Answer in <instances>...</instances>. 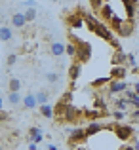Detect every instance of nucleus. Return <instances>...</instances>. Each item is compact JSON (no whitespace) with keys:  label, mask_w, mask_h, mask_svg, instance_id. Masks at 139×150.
I'll list each match as a JSON object with an SVG mask.
<instances>
[{"label":"nucleus","mask_w":139,"mask_h":150,"mask_svg":"<svg viewBox=\"0 0 139 150\" xmlns=\"http://www.w3.org/2000/svg\"><path fill=\"white\" fill-rule=\"evenodd\" d=\"M69 40L74 46V59L80 65L82 63H90V59H92V44L86 40H80L74 33H69Z\"/></svg>","instance_id":"1"},{"label":"nucleus","mask_w":139,"mask_h":150,"mask_svg":"<svg viewBox=\"0 0 139 150\" xmlns=\"http://www.w3.org/2000/svg\"><path fill=\"white\" fill-rule=\"evenodd\" d=\"M105 129L114 133V137L120 141H128L133 137V127L132 125H126V124H120V122H113L110 125H105Z\"/></svg>","instance_id":"2"},{"label":"nucleus","mask_w":139,"mask_h":150,"mask_svg":"<svg viewBox=\"0 0 139 150\" xmlns=\"http://www.w3.org/2000/svg\"><path fill=\"white\" fill-rule=\"evenodd\" d=\"M92 33L95 34V36H99V38H101V40H107V42H109V44H110V42L114 40V38H116V34H114L113 30H110V27L107 25V23L99 21V19H97V23H95V25H93Z\"/></svg>","instance_id":"3"},{"label":"nucleus","mask_w":139,"mask_h":150,"mask_svg":"<svg viewBox=\"0 0 139 150\" xmlns=\"http://www.w3.org/2000/svg\"><path fill=\"white\" fill-rule=\"evenodd\" d=\"M82 120V108L80 106H76L74 103H71L69 106H67L65 114H63V122H67V124H76V122Z\"/></svg>","instance_id":"4"},{"label":"nucleus","mask_w":139,"mask_h":150,"mask_svg":"<svg viewBox=\"0 0 139 150\" xmlns=\"http://www.w3.org/2000/svg\"><path fill=\"white\" fill-rule=\"evenodd\" d=\"M69 144L71 146H76V144H82V143H86L88 141V137H86V131H84V127H74V129H71L69 131Z\"/></svg>","instance_id":"5"},{"label":"nucleus","mask_w":139,"mask_h":150,"mask_svg":"<svg viewBox=\"0 0 139 150\" xmlns=\"http://www.w3.org/2000/svg\"><path fill=\"white\" fill-rule=\"evenodd\" d=\"M133 30H135V23L130 21V19H124V21L118 25V29L114 30V34L120 36V38H128V36H132V34H133Z\"/></svg>","instance_id":"6"},{"label":"nucleus","mask_w":139,"mask_h":150,"mask_svg":"<svg viewBox=\"0 0 139 150\" xmlns=\"http://www.w3.org/2000/svg\"><path fill=\"white\" fill-rule=\"evenodd\" d=\"M65 23H67V27H69V29H82V27H84V19H82V10L69 13V15L65 17Z\"/></svg>","instance_id":"7"},{"label":"nucleus","mask_w":139,"mask_h":150,"mask_svg":"<svg viewBox=\"0 0 139 150\" xmlns=\"http://www.w3.org/2000/svg\"><path fill=\"white\" fill-rule=\"evenodd\" d=\"M126 89H128L126 80H110L109 84H107V91H109L110 95H122Z\"/></svg>","instance_id":"8"},{"label":"nucleus","mask_w":139,"mask_h":150,"mask_svg":"<svg viewBox=\"0 0 139 150\" xmlns=\"http://www.w3.org/2000/svg\"><path fill=\"white\" fill-rule=\"evenodd\" d=\"M128 67L126 65H118V67H113L109 72V78L110 80H126V76H128Z\"/></svg>","instance_id":"9"},{"label":"nucleus","mask_w":139,"mask_h":150,"mask_svg":"<svg viewBox=\"0 0 139 150\" xmlns=\"http://www.w3.org/2000/svg\"><path fill=\"white\" fill-rule=\"evenodd\" d=\"M10 21H11V27H14V29H23V27H27L23 11H14V13L10 15Z\"/></svg>","instance_id":"10"},{"label":"nucleus","mask_w":139,"mask_h":150,"mask_svg":"<svg viewBox=\"0 0 139 150\" xmlns=\"http://www.w3.org/2000/svg\"><path fill=\"white\" fill-rule=\"evenodd\" d=\"M103 129H105V125H103V124H99V122H90V124L84 127V131H86V137L90 139V137H95L97 133H101Z\"/></svg>","instance_id":"11"},{"label":"nucleus","mask_w":139,"mask_h":150,"mask_svg":"<svg viewBox=\"0 0 139 150\" xmlns=\"http://www.w3.org/2000/svg\"><path fill=\"white\" fill-rule=\"evenodd\" d=\"M80 72H82V65H80V63H78V61L71 63V67H69V80L76 82L78 78H80Z\"/></svg>","instance_id":"12"},{"label":"nucleus","mask_w":139,"mask_h":150,"mask_svg":"<svg viewBox=\"0 0 139 150\" xmlns=\"http://www.w3.org/2000/svg\"><path fill=\"white\" fill-rule=\"evenodd\" d=\"M101 116H107V114H103V112H99V110H93V108H82V120H99Z\"/></svg>","instance_id":"13"},{"label":"nucleus","mask_w":139,"mask_h":150,"mask_svg":"<svg viewBox=\"0 0 139 150\" xmlns=\"http://www.w3.org/2000/svg\"><path fill=\"white\" fill-rule=\"evenodd\" d=\"M50 53L53 55V57H61V55L65 53V44L59 42V40H53L50 44Z\"/></svg>","instance_id":"14"},{"label":"nucleus","mask_w":139,"mask_h":150,"mask_svg":"<svg viewBox=\"0 0 139 150\" xmlns=\"http://www.w3.org/2000/svg\"><path fill=\"white\" fill-rule=\"evenodd\" d=\"M97 13L101 15L103 23H105V21L109 23L110 19H113V15H114V10H113V8H110V4H103V6H101V10H99Z\"/></svg>","instance_id":"15"},{"label":"nucleus","mask_w":139,"mask_h":150,"mask_svg":"<svg viewBox=\"0 0 139 150\" xmlns=\"http://www.w3.org/2000/svg\"><path fill=\"white\" fill-rule=\"evenodd\" d=\"M42 139H44V135H42V129H40V127H36V125H34V127L29 129V143L38 144Z\"/></svg>","instance_id":"16"},{"label":"nucleus","mask_w":139,"mask_h":150,"mask_svg":"<svg viewBox=\"0 0 139 150\" xmlns=\"http://www.w3.org/2000/svg\"><path fill=\"white\" fill-rule=\"evenodd\" d=\"M21 106L23 108H29V110H33V108H36V99H34V93H27L25 97L21 99Z\"/></svg>","instance_id":"17"},{"label":"nucleus","mask_w":139,"mask_h":150,"mask_svg":"<svg viewBox=\"0 0 139 150\" xmlns=\"http://www.w3.org/2000/svg\"><path fill=\"white\" fill-rule=\"evenodd\" d=\"M14 38V29L8 25H0V42H10Z\"/></svg>","instance_id":"18"},{"label":"nucleus","mask_w":139,"mask_h":150,"mask_svg":"<svg viewBox=\"0 0 139 150\" xmlns=\"http://www.w3.org/2000/svg\"><path fill=\"white\" fill-rule=\"evenodd\" d=\"M110 61H113V67H118V65H126V53L122 50H114L113 57H110Z\"/></svg>","instance_id":"19"},{"label":"nucleus","mask_w":139,"mask_h":150,"mask_svg":"<svg viewBox=\"0 0 139 150\" xmlns=\"http://www.w3.org/2000/svg\"><path fill=\"white\" fill-rule=\"evenodd\" d=\"M109 82H110V78H109V76H99V78H95V80L90 82V86H92L93 89H99V88H105Z\"/></svg>","instance_id":"20"},{"label":"nucleus","mask_w":139,"mask_h":150,"mask_svg":"<svg viewBox=\"0 0 139 150\" xmlns=\"http://www.w3.org/2000/svg\"><path fill=\"white\" fill-rule=\"evenodd\" d=\"M34 99H36V105H38V106H40V105H46L48 99H50V93L44 91V89H40V91L34 93Z\"/></svg>","instance_id":"21"},{"label":"nucleus","mask_w":139,"mask_h":150,"mask_svg":"<svg viewBox=\"0 0 139 150\" xmlns=\"http://www.w3.org/2000/svg\"><path fill=\"white\" fill-rule=\"evenodd\" d=\"M38 108H40V114L44 118H48V120L53 118V106H51V105H48V103H46V105H40Z\"/></svg>","instance_id":"22"},{"label":"nucleus","mask_w":139,"mask_h":150,"mask_svg":"<svg viewBox=\"0 0 139 150\" xmlns=\"http://www.w3.org/2000/svg\"><path fill=\"white\" fill-rule=\"evenodd\" d=\"M128 105H130V101L126 99V97H116V99H114V106H116V110H122V112H126Z\"/></svg>","instance_id":"23"},{"label":"nucleus","mask_w":139,"mask_h":150,"mask_svg":"<svg viewBox=\"0 0 139 150\" xmlns=\"http://www.w3.org/2000/svg\"><path fill=\"white\" fill-rule=\"evenodd\" d=\"M23 15H25V21L27 23H33L34 19H36V8H27L25 11H23Z\"/></svg>","instance_id":"24"},{"label":"nucleus","mask_w":139,"mask_h":150,"mask_svg":"<svg viewBox=\"0 0 139 150\" xmlns=\"http://www.w3.org/2000/svg\"><path fill=\"white\" fill-rule=\"evenodd\" d=\"M21 99H23V97L19 95V91H10V93H8V103H10V105H19Z\"/></svg>","instance_id":"25"},{"label":"nucleus","mask_w":139,"mask_h":150,"mask_svg":"<svg viewBox=\"0 0 139 150\" xmlns=\"http://www.w3.org/2000/svg\"><path fill=\"white\" fill-rule=\"evenodd\" d=\"M8 89H10V91H19V89H21V80H19V78H10Z\"/></svg>","instance_id":"26"},{"label":"nucleus","mask_w":139,"mask_h":150,"mask_svg":"<svg viewBox=\"0 0 139 150\" xmlns=\"http://www.w3.org/2000/svg\"><path fill=\"white\" fill-rule=\"evenodd\" d=\"M126 63H128L132 69H135L137 67V61H135V55L133 53H126Z\"/></svg>","instance_id":"27"},{"label":"nucleus","mask_w":139,"mask_h":150,"mask_svg":"<svg viewBox=\"0 0 139 150\" xmlns=\"http://www.w3.org/2000/svg\"><path fill=\"white\" fill-rule=\"evenodd\" d=\"M103 4H105L103 0H90V8H92L93 11H99V10H101V6H103Z\"/></svg>","instance_id":"28"},{"label":"nucleus","mask_w":139,"mask_h":150,"mask_svg":"<svg viewBox=\"0 0 139 150\" xmlns=\"http://www.w3.org/2000/svg\"><path fill=\"white\" fill-rule=\"evenodd\" d=\"M46 80L50 82V84H55V82L59 80V74H57V72H48V74H46Z\"/></svg>","instance_id":"29"},{"label":"nucleus","mask_w":139,"mask_h":150,"mask_svg":"<svg viewBox=\"0 0 139 150\" xmlns=\"http://www.w3.org/2000/svg\"><path fill=\"white\" fill-rule=\"evenodd\" d=\"M15 63H17V55H15V53H10V55H8V59H6V65L8 67H14Z\"/></svg>","instance_id":"30"},{"label":"nucleus","mask_w":139,"mask_h":150,"mask_svg":"<svg viewBox=\"0 0 139 150\" xmlns=\"http://www.w3.org/2000/svg\"><path fill=\"white\" fill-rule=\"evenodd\" d=\"M124 116H126V112H122V110H114V112H113V118H114L116 122L124 120Z\"/></svg>","instance_id":"31"},{"label":"nucleus","mask_w":139,"mask_h":150,"mask_svg":"<svg viewBox=\"0 0 139 150\" xmlns=\"http://www.w3.org/2000/svg\"><path fill=\"white\" fill-rule=\"evenodd\" d=\"M65 53L69 57H74V46L73 44H65Z\"/></svg>","instance_id":"32"},{"label":"nucleus","mask_w":139,"mask_h":150,"mask_svg":"<svg viewBox=\"0 0 139 150\" xmlns=\"http://www.w3.org/2000/svg\"><path fill=\"white\" fill-rule=\"evenodd\" d=\"M132 118H133L135 122H139V110H137V108H133V110H132Z\"/></svg>","instance_id":"33"},{"label":"nucleus","mask_w":139,"mask_h":150,"mask_svg":"<svg viewBox=\"0 0 139 150\" xmlns=\"http://www.w3.org/2000/svg\"><path fill=\"white\" fill-rule=\"evenodd\" d=\"M6 120H8V114L4 110H0V122H6Z\"/></svg>","instance_id":"34"},{"label":"nucleus","mask_w":139,"mask_h":150,"mask_svg":"<svg viewBox=\"0 0 139 150\" xmlns=\"http://www.w3.org/2000/svg\"><path fill=\"white\" fill-rule=\"evenodd\" d=\"M118 150H133V146H132V144H122Z\"/></svg>","instance_id":"35"},{"label":"nucleus","mask_w":139,"mask_h":150,"mask_svg":"<svg viewBox=\"0 0 139 150\" xmlns=\"http://www.w3.org/2000/svg\"><path fill=\"white\" fill-rule=\"evenodd\" d=\"M74 150H92V148L84 146V144H76V146H74Z\"/></svg>","instance_id":"36"},{"label":"nucleus","mask_w":139,"mask_h":150,"mask_svg":"<svg viewBox=\"0 0 139 150\" xmlns=\"http://www.w3.org/2000/svg\"><path fill=\"white\" fill-rule=\"evenodd\" d=\"M133 91H135L137 95H139V82H135V84H133Z\"/></svg>","instance_id":"37"},{"label":"nucleus","mask_w":139,"mask_h":150,"mask_svg":"<svg viewBox=\"0 0 139 150\" xmlns=\"http://www.w3.org/2000/svg\"><path fill=\"white\" fill-rule=\"evenodd\" d=\"M29 150H38V148H36V144H34V143H29Z\"/></svg>","instance_id":"38"},{"label":"nucleus","mask_w":139,"mask_h":150,"mask_svg":"<svg viewBox=\"0 0 139 150\" xmlns=\"http://www.w3.org/2000/svg\"><path fill=\"white\" fill-rule=\"evenodd\" d=\"M48 150H59V148L55 146V144H50V146H48Z\"/></svg>","instance_id":"39"},{"label":"nucleus","mask_w":139,"mask_h":150,"mask_svg":"<svg viewBox=\"0 0 139 150\" xmlns=\"http://www.w3.org/2000/svg\"><path fill=\"white\" fill-rule=\"evenodd\" d=\"M2 21H4V15H2V13H0V25H2Z\"/></svg>","instance_id":"40"},{"label":"nucleus","mask_w":139,"mask_h":150,"mask_svg":"<svg viewBox=\"0 0 139 150\" xmlns=\"http://www.w3.org/2000/svg\"><path fill=\"white\" fill-rule=\"evenodd\" d=\"M133 72H137V74H139V67H135V69H133Z\"/></svg>","instance_id":"41"},{"label":"nucleus","mask_w":139,"mask_h":150,"mask_svg":"<svg viewBox=\"0 0 139 150\" xmlns=\"http://www.w3.org/2000/svg\"><path fill=\"white\" fill-rule=\"evenodd\" d=\"M0 110H2V97H0Z\"/></svg>","instance_id":"42"},{"label":"nucleus","mask_w":139,"mask_h":150,"mask_svg":"<svg viewBox=\"0 0 139 150\" xmlns=\"http://www.w3.org/2000/svg\"><path fill=\"white\" fill-rule=\"evenodd\" d=\"M103 2H105V4H109V2H110V0H103Z\"/></svg>","instance_id":"43"}]
</instances>
